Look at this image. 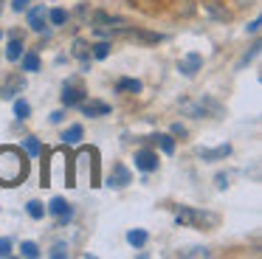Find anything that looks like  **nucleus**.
Instances as JSON below:
<instances>
[{
	"mask_svg": "<svg viewBox=\"0 0 262 259\" xmlns=\"http://www.w3.org/2000/svg\"><path fill=\"white\" fill-rule=\"evenodd\" d=\"M29 178V161L17 146H0V186H17Z\"/></svg>",
	"mask_w": 262,
	"mask_h": 259,
	"instance_id": "obj_1",
	"label": "nucleus"
},
{
	"mask_svg": "<svg viewBox=\"0 0 262 259\" xmlns=\"http://www.w3.org/2000/svg\"><path fill=\"white\" fill-rule=\"evenodd\" d=\"M175 223L178 225H192V228H203V225H214L217 223V214L200 211V208H192V206H183L181 211L175 214Z\"/></svg>",
	"mask_w": 262,
	"mask_h": 259,
	"instance_id": "obj_2",
	"label": "nucleus"
},
{
	"mask_svg": "<svg viewBox=\"0 0 262 259\" xmlns=\"http://www.w3.org/2000/svg\"><path fill=\"white\" fill-rule=\"evenodd\" d=\"M127 183H133L130 169H127L124 163H113V169H110V178H107V186H110V189H124Z\"/></svg>",
	"mask_w": 262,
	"mask_h": 259,
	"instance_id": "obj_3",
	"label": "nucleus"
},
{
	"mask_svg": "<svg viewBox=\"0 0 262 259\" xmlns=\"http://www.w3.org/2000/svg\"><path fill=\"white\" fill-rule=\"evenodd\" d=\"M136 169H141V172H155L158 169V152H152V149H136Z\"/></svg>",
	"mask_w": 262,
	"mask_h": 259,
	"instance_id": "obj_4",
	"label": "nucleus"
},
{
	"mask_svg": "<svg viewBox=\"0 0 262 259\" xmlns=\"http://www.w3.org/2000/svg\"><path fill=\"white\" fill-rule=\"evenodd\" d=\"M48 211L57 217V225H68L71 214H74V208H71L68 200H62V197H54L51 203H48Z\"/></svg>",
	"mask_w": 262,
	"mask_h": 259,
	"instance_id": "obj_5",
	"label": "nucleus"
},
{
	"mask_svg": "<svg viewBox=\"0 0 262 259\" xmlns=\"http://www.w3.org/2000/svg\"><path fill=\"white\" fill-rule=\"evenodd\" d=\"M200 68H203V56H200V54H194V51H192V54H186L181 62H178V71H181L183 76H189V79H192L194 73L200 71Z\"/></svg>",
	"mask_w": 262,
	"mask_h": 259,
	"instance_id": "obj_6",
	"label": "nucleus"
},
{
	"mask_svg": "<svg viewBox=\"0 0 262 259\" xmlns=\"http://www.w3.org/2000/svg\"><path fill=\"white\" fill-rule=\"evenodd\" d=\"M23 88H26V79L23 76H12L3 88H0V99H14L17 93H23Z\"/></svg>",
	"mask_w": 262,
	"mask_h": 259,
	"instance_id": "obj_7",
	"label": "nucleus"
},
{
	"mask_svg": "<svg viewBox=\"0 0 262 259\" xmlns=\"http://www.w3.org/2000/svg\"><path fill=\"white\" fill-rule=\"evenodd\" d=\"M29 26H31V31L46 34V6H34L29 11Z\"/></svg>",
	"mask_w": 262,
	"mask_h": 259,
	"instance_id": "obj_8",
	"label": "nucleus"
},
{
	"mask_svg": "<svg viewBox=\"0 0 262 259\" xmlns=\"http://www.w3.org/2000/svg\"><path fill=\"white\" fill-rule=\"evenodd\" d=\"M82 101H85V90H82V88H74V84H65V90H62V104L76 107V104H82Z\"/></svg>",
	"mask_w": 262,
	"mask_h": 259,
	"instance_id": "obj_9",
	"label": "nucleus"
},
{
	"mask_svg": "<svg viewBox=\"0 0 262 259\" xmlns=\"http://www.w3.org/2000/svg\"><path fill=\"white\" fill-rule=\"evenodd\" d=\"M231 155V144H220L214 149H200V158L203 161H223V158Z\"/></svg>",
	"mask_w": 262,
	"mask_h": 259,
	"instance_id": "obj_10",
	"label": "nucleus"
},
{
	"mask_svg": "<svg viewBox=\"0 0 262 259\" xmlns=\"http://www.w3.org/2000/svg\"><path fill=\"white\" fill-rule=\"evenodd\" d=\"M82 113L85 116H107L110 104L107 101H82Z\"/></svg>",
	"mask_w": 262,
	"mask_h": 259,
	"instance_id": "obj_11",
	"label": "nucleus"
},
{
	"mask_svg": "<svg viewBox=\"0 0 262 259\" xmlns=\"http://www.w3.org/2000/svg\"><path fill=\"white\" fill-rule=\"evenodd\" d=\"M203 9L209 11V14L214 17V20H223V23H226L228 17H231V14H228V9H226V6H220L217 0H206V3H203Z\"/></svg>",
	"mask_w": 262,
	"mask_h": 259,
	"instance_id": "obj_12",
	"label": "nucleus"
},
{
	"mask_svg": "<svg viewBox=\"0 0 262 259\" xmlns=\"http://www.w3.org/2000/svg\"><path fill=\"white\" fill-rule=\"evenodd\" d=\"M82 135H85V130H82V124H71V127L62 133V141H65L68 146H74V144H79V141H82Z\"/></svg>",
	"mask_w": 262,
	"mask_h": 259,
	"instance_id": "obj_13",
	"label": "nucleus"
},
{
	"mask_svg": "<svg viewBox=\"0 0 262 259\" xmlns=\"http://www.w3.org/2000/svg\"><path fill=\"white\" fill-rule=\"evenodd\" d=\"M20 56H23V39H20V37H12V39H9V48H6V59L17 62Z\"/></svg>",
	"mask_w": 262,
	"mask_h": 259,
	"instance_id": "obj_14",
	"label": "nucleus"
},
{
	"mask_svg": "<svg viewBox=\"0 0 262 259\" xmlns=\"http://www.w3.org/2000/svg\"><path fill=\"white\" fill-rule=\"evenodd\" d=\"M20 59H23V71H29V73L40 71V56H37V51H26Z\"/></svg>",
	"mask_w": 262,
	"mask_h": 259,
	"instance_id": "obj_15",
	"label": "nucleus"
},
{
	"mask_svg": "<svg viewBox=\"0 0 262 259\" xmlns=\"http://www.w3.org/2000/svg\"><path fill=\"white\" fill-rule=\"evenodd\" d=\"M178 256H183V259H200V256H211V251H209V248H203V245H194V248H183V251H178Z\"/></svg>",
	"mask_w": 262,
	"mask_h": 259,
	"instance_id": "obj_16",
	"label": "nucleus"
},
{
	"mask_svg": "<svg viewBox=\"0 0 262 259\" xmlns=\"http://www.w3.org/2000/svg\"><path fill=\"white\" fill-rule=\"evenodd\" d=\"M152 141H155V144H158L161 149L166 152V155H172V152H175V138H172V135L158 133V135H152Z\"/></svg>",
	"mask_w": 262,
	"mask_h": 259,
	"instance_id": "obj_17",
	"label": "nucleus"
},
{
	"mask_svg": "<svg viewBox=\"0 0 262 259\" xmlns=\"http://www.w3.org/2000/svg\"><path fill=\"white\" fill-rule=\"evenodd\" d=\"M116 90H119V93H138V90H141V82H138V79H119V82H116Z\"/></svg>",
	"mask_w": 262,
	"mask_h": 259,
	"instance_id": "obj_18",
	"label": "nucleus"
},
{
	"mask_svg": "<svg viewBox=\"0 0 262 259\" xmlns=\"http://www.w3.org/2000/svg\"><path fill=\"white\" fill-rule=\"evenodd\" d=\"M127 242H130L133 248H141L144 242H147V231H144V228H133V231H127Z\"/></svg>",
	"mask_w": 262,
	"mask_h": 259,
	"instance_id": "obj_19",
	"label": "nucleus"
},
{
	"mask_svg": "<svg viewBox=\"0 0 262 259\" xmlns=\"http://www.w3.org/2000/svg\"><path fill=\"white\" fill-rule=\"evenodd\" d=\"M26 208H29V217L31 220H42V217H46V206H42L40 200H29V206H26Z\"/></svg>",
	"mask_w": 262,
	"mask_h": 259,
	"instance_id": "obj_20",
	"label": "nucleus"
},
{
	"mask_svg": "<svg viewBox=\"0 0 262 259\" xmlns=\"http://www.w3.org/2000/svg\"><path fill=\"white\" fill-rule=\"evenodd\" d=\"M48 20H51V26H65V23H68V11L65 9H51L48 11Z\"/></svg>",
	"mask_w": 262,
	"mask_h": 259,
	"instance_id": "obj_21",
	"label": "nucleus"
},
{
	"mask_svg": "<svg viewBox=\"0 0 262 259\" xmlns=\"http://www.w3.org/2000/svg\"><path fill=\"white\" fill-rule=\"evenodd\" d=\"M14 116H17L20 121L29 118L31 116V104H29V101H23V99H17V101H14Z\"/></svg>",
	"mask_w": 262,
	"mask_h": 259,
	"instance_id": "obj_22",
	"label": "nucleus"
},
{
	"mask_svg": "<svg viewBox=\"0 0 262 259\" xmlns=\"http://www.w3.org/2000/svg\"><path fill=\"white\" fill-rule=\"evenodd\" d=\"M20 253H23V256H29V259H37V256H40V248H37V242L26 240L23 245H20Z\"/></svg>",
	"mask_w": 262,
	"mask_h": 259,
	"instance_id": "obj_23",
	"label": "nucleus"
},
{
	"mask_svg": "<svg viewBox=\"0 0 262 259\" xmlns=\"http://www.w3.org/2000/svg\"><path fill=\"white\" fill-rule=\"evenodd\" d=\"M23 146H26V152H29V155H40V149H42L40 141H37L34 135H26V138H23Z\"/></svg>",
	"mask_w": 262,
	"mask_h": 259,
	"instance_id": "obj_24",
	"label": "nucleus"
},
{
	"mask_svg": "<svg viewBox=\"0 0 262 259\" xmlns=\"http://www.w3.org/2000/svg\"><path fill=\"white\" fill-rule=\"evenodd\" d=\"M107 54H110V45L107 42H96V45H93V59H107Z\"/></svg>",
	"mask_w": 262,
	"mask_h": 259,
	"instance_id": "obj_25",
	"label": "nucleus"
},
{
	"mask_svg": "<svg viewBox=\"0 0 262 259\" xmlns=\"http://www.w3.org/2000/svg\"><path fill=\"white\" fill-rule=\"evenodd\" d=\"M48 256H54V259H62V256H68V245L65 242H57V245L48 251Z\"/></svg>",
	"mask_w": 262,
	"mask_h": 259,
	"instance_id": "obj_26",
	"label": "nucleus"
},
{
	"mask_svg": "<svg viewBox=\"0 0 262 259\" xmlns=\"http://www.w3.org/2000/svg\"><path fill=\"white\" fill-rule=\"evenodd\" d=\"M74 54L79 56V59H85V62L91 59V51H88V45H85V42H76V45H74Z\"/></svg>",
	"mask_w": 262,
	"mask_h": 259,
	"instance_id": "obj_27",
	"label": "nucleus"
},
{
	"mask_svg": "<svg viewBox=\"0 0 262 259\" xmlns=\"http://www.w3.org/2000/svg\"><path fill=\"white\" fill-rule=\"evenodd\" d=\"M9 253H12V240L3 236V240H0V256H9Z\"/></svg>",
	"mask_w": 262,
	"mask_h": 259,
	"instance_id": "obj_28",
	"label": "nucleus"
},
{
	"mask_svg": "<svg viewBox=\"0 0 262 259\" xmlns=\"http://www.w3.org/2000/svg\"><path fill=\"white\" fill-rule=\"evenodd\" d=\"M12 9L14 11H26L29 9V0H12Z\"/></svg>",
	"mask_w": 262,
	"mask_h": 259,
	"instance_id": "obj_29",
	"label": "nucleus"
},
{
	"mask_svg": "<svg viewBox=\"0 0 262 259\" xmlns=\"http://www.w3.org/2000/svg\"><path fill=\"white\" fill-rule=\"evenodd\" d=\"M172 135H181V138H183V135H186V127H183L181 121H175V124H172Z\"/></svg>",
	"mask_w": 262,
	"mask_h": 259,
	"instance_id": "obj_30",
	"label": "nucleus"
},
{
	"mask_svg": "<svg viewBox=\"0 0 262 259\" xmlns=\"http://www.w3.org/2000/svg\"><path fill=\"white\" fill-rule=\"evenodd\" d=\"M62 116H65L62 110H54V113H51V121H54V124H59V121H62Z\"/></svg>",
	"mask_w": 262,
	"mask_h": 259,
	"instance_id": "obj_31",
	"label": "nucleus"
},
{
	"mask_svg": "<svg viewBox=\"0 0 262 259\" xmlns=\"http://www.w3.org/2000/svg\"><path fill=\"white\" fill-rule=\"evenodd\" d=\"M248 31H251V34H256V31H259V17H256V20H251Z\"/></svg>",
	"mask_w": 262,
	"mask_h": 259,
	"instance_id": "obj_32",
	"label": "nucleus"
},
{
	"mask_svg": "<svg viewBox=\"0 0 262 259\" xmlns=\"http://www.w3.org/2000/svg\"><path fill=\"white\" fill-rule=\"evenodd\" d=\"M217 186H220V189H226V186H228V178H226V175H217Z\"/></svg>",
	"mask_w": 262,
	"mask_h": 259,
	"instance_id": "obj_33",
	"label": "nucleus"
}]
</instances>
